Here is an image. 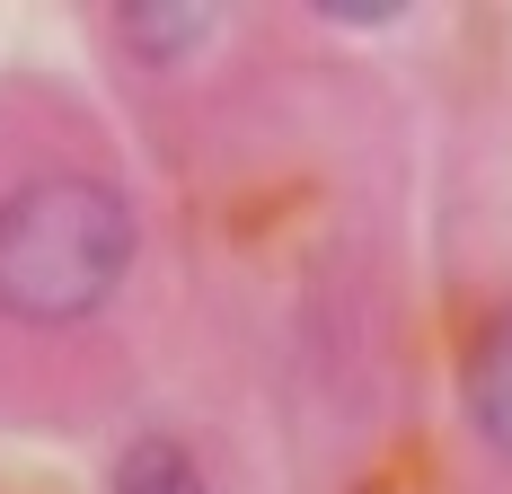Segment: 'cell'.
I'll list each match as a JSON object with an SVG mask.
<instances>
[{"label": "cell", "mask_w": 512, "mask_h": 494, "mask_svg": "<svg viewBox=\"0 0 512 494\" xmlns=\"http://www.w3.org/2000/svg\"><path fill=\"white\" fill-rule=\"evenodd\" d=\"M142 265V221L106 150L18 142L0 168V336L71 345L124 300Z\"/></svg>", "instance_id": "6da1fadb"}, {"label": "cell", "mask_w": 512, "mask_h": 494, "mask_svg": "<svg viewBox=\"0 0 512 494\" xmlns=\"http://www.w3.org/2000/svg\"><path fill=\"white\" fill-rule=\"evenodd\" d=\"M468 424L495 459H512V309L486 318L468 345Z\"/></svg>", "instance_id": "7a4b0ae2"}, {"label": "cell", "mask_w": 512, "mask_h": 494, "mask_svg": "<svg viewBox=\"0 0 512 494\" xmlns=\"http://www.w3.org/2000/svg\"><path fill=\"white\" fill-rule=\"evenodd\" d=\"M115 494H212L204 468H195V450L168 442V433H142V442L115 459Z\"/></svg>", "instance_id": "3957f363"}, {"label": "cell", "mask_w": 512, "mask_h": 494, "mask_svg": "<svg viewBox=\"0 0 512 494\" xmlns=\"http://www.w3.org/2000/svg\"><path fill=\"white\" fill-rule=\"evenodd\" d=\"M115 27H124V45L168 62V53H186L195 36H212V9H115Z\"/></svg>", "instance_id": "277c9868"}, {"label": "cell", "mask_w": 512, "mask_h": 494, "mask_svg": "<svg viewBox=\"0 0 512 494\" xmlns=\"http://www.w3.org/2000/svg\"><path fill=\"white\" fill-rule=\"evenodd\" d=\"M318 18L327 27H398L407 0H318Z\"/></svg>", "instance_id": "5b68a950"}]
</instances>
